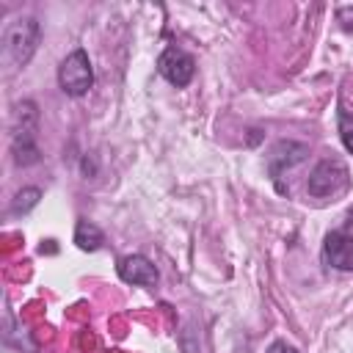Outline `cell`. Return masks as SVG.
Wrapping results in <instances>:
<instances>
[{
  "label": "cell",
  "mask_w": 353,
  "mask_h": 353,
  "mask_svg": "<svg viewBox=\"0 0 353 353\" xmlns=\"http://www.w3.org/2000/svg\"><path fill=\"white\" fill-rule=\"evenodd\" d=\"M36 130H39V108L36 102L22 99L14 108V124H11V157L22 168L41 160V152L36 146Z\"/></svg>",
  "instance_id": "obj_1"
},
{
  "label": "cell",
  "mask_w": 353,
  "mask_h": 353,
  "mask_svg": "<svg viewBox=\"0 0 353 353\" xmlns=\"http://www.w3.org/2000/svg\"><path fill=\"white\" fill-rule=\"evenodd\" d=\"M41 41V25L36 17L14 19L3 33V52L14 66H28Z\"/></svg>",
  "instance_id": "obj_2"
},
{
  "label": "cell",
  "mask_w": 353,
  "mask_h": 353,
  "mask_svg": "<svg viewBox=\"0 0 353 353\" xmlns=\"http://www.w3.org/2000/svg\"><path fill=\"white\" fill-rule=\"evenodd\" d=\"M58 85L66 97H85L94 85V69L83 47L72 50L58 66Z\"/></svg>",
  "instance_id": "obj_3"
},
{
  "label": "cell",
  "mask_w": 353,
  "mask_h": 353,
  "mask_svg": "<svg viewBox=\"0 0 353 353\" xmlns=\"http://www.w3.org/2000/svg\"><path fill=\"white\" fill-rule=\"evenodd\" d=\"M347 188V165L336 157H325L320 160L309 179H306V193L314 196V199H328V196H336Z\"/></svg>",
  "instance_id": "obj_4"
},
{
  "label": "cell",
  "mask_w": 353,
  "mask_h": 353,
  "mask_svg": "<svg viewBox=\"0 0 353 353\" xmlns=\"http://www.w3.org/2000/svg\"><path fill=\"white\" fill-rule=\"evenodd\" d=\"M157 72L176 88H185L190 85L193 74H196V58L190 52H185L182 47H165L157 58Z\"/></svg>",
  "instance_id": "obj_5"
},
{
  "label": "cell",
  "mask_w": 353,
  "mask_h": 353,
  "mask_svg": "<svg viewBox=\"0 0 353 353\" xmlns=\"http://www.w3.org/2000/svg\"><path fill=\"white\" fill-rule=\"evenodd\" d=\"M309 154V146L306 143H298V141H279L270 154H268V174L273 182H279L287 171H292L295 165H301Z\"/></svg>",
  "instance_id": "obj_6"
},
{
  "label": "cell",
  "mask_w": 353,
  "mask_h": 353,
  "mask_svg": "<svg viewBox=\"0 0 353 353\" xmlns=\"http://www.w3.org/2000/svg\"><path fill=\"white\" fill-rule=\"evenodd\" d=\"M323 259L334 270L353 273V234H347L345 229L328 232L323 240Z\"/></svg>",
  "instance_id": "obj_7"
},
{
  "label": "cell",
  "mask_w": 353,
  "mask_h": 353,
  "mask_svg": "<svg viewBox=\"0 0 353 353\" xmlns=\"http://www.w3.org/2000/svg\"><path fill=\"white\" fill-rule=\"evenodd\" d=\"M116 273H119V279L124 284H138V287H154L157 279H160L157 276V268L146 256H141V254L121 256L119 265H116Z\"/></svg>",
  "instance_id": "obj_8"
},
{
  "label": "cell",
  "mask_w": 353,
  "mask_h": 353,
  "mask_svg": "<svg viewBox=\"0 0 353 353\" xmlns=\"http://www.w3.org/2000/svg\"><path fill=\"white\" fill-rule=\"evenodd\" d=\"M102 243H105V234H102V229L97 223H91L85 218H80L74 223V245L80 251H97Z\"/></svg>",
  "instance_id": "obj_9"
},
{
  "label": "cell",
  "mask_w": 353,
  "mask_h": 353,
  "mask_svg": "<svg viewBox=\"0 0 353 353\" xmlns=\"http://www.w3.org/2000/svg\"><path fill=\"white\" fill-rule=\"evenodd\" d=\"M39 199H41V190L39 188H22V190L14 193V199L8 204V212L11 215H28L39 204Z\"/></svg>",
  "instance_id": "obj_10"
},
{
  "label": "cell",
  "mask_w": 353,
  "mask_h": 353,
  "mask_svg": "<svg viewBox=\"0 0 353 353\" xmlns=\"http://www.w3.org/2000/svg\"><path fill=\"white\" fill-rule=\"evenodd\" d=\"M336 130H339L342 146L353 154V113L350 110H339L336 113Z\"/></svg>",
  "instance_id": "obj_11"
},
{
  "label": "cell",
  "mask_w": 353,
  "mask_h": 353,
  "mask_svg": "<svg viewBox=\"0 0 353 353\" xmlns=\"http://www.w3.org/2000/svg\"><path fill=\"white\" fill-rule=\"evenodd\" d=\"M265 353H298V350L292 345H287L284 339H276V342H270V347Z\"/></svg>",
  "instance_id": "obj_12"
}]
</instances>
